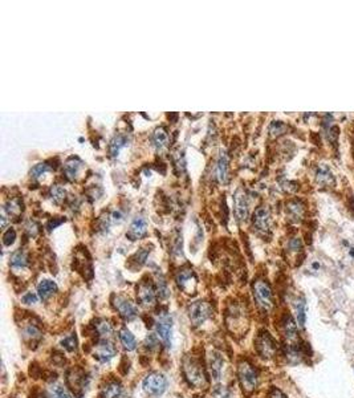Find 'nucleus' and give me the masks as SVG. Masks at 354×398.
Wrapping results in <instances>:
<instances>
[{
    "label": "nucleus",
    "instance_id": "1",
    "mask_svg": "<svg viewBox=\"0 0 354 398\" xmlns=\"http://www.w3.org/2000/svg\"><path fill=\"white\" fill-rule=\"evenodd\" d=\"M183 374L188 384L195 388H204L207 385V378L202 364L197 358L187 356L183 360Z\"/></svg>",
    "mask_w": 354,
    "mask_h": 398
},
{
    "label": "nucleus",
    "instance_id": "21",
    "mask_svg": "<svg viewBox=\"0 0 354 398\" xmlns=\"http://www.w3.org/2000/svg\"><path fill=\"white\" fill-rule=\"evenodd\" d=\"M120 339H121L122 345H124V348H125L126 350L131 352V350H134V349L137 348L135 337L133 336V333H131L129 329H126V328L121 329V332H120Z\"/></svg>",
    "mask_w": 354,
    "mask_h": 398
},
{
    "label": "nucleus",
    "instance_id": "35",
    "mask_svg": "<svg viewBox=\"0 0 354 398\" xmlns=\"http://www.w3.org/2000/svg\"><path fill=\"white\" fill-rule=\"evenodd\" d=\"M47 171H50V166L47 165V163H37V165L32 167L31 175L33 178H39L43 174H45Z\"/></svg>",
    "mask_w": 354,
    "mask_h": 398
},
{
    "label": "nucleus",
    "instance_id": "6",
    "mask_svg": "<svg viewBox=\"0 0 354 398\" xmlns=\"http://www.w3.org/2000/svg\"><path fill=\"white\" fill-rule=\"evenodd\" d=\"M255 345L257 353L260 354L263 358H265V360L274 358L276 352H278L276 343H275L272 336L269 335L268 332H261L260 335L257 336V339H256Z\"/></svg>",
    "mask_w": 354,
    "mask_h": 398
},
{
    "label": "nucleus",
    "instance_id": "30",
    "mask_svg": "<svg viewBox=\"0 0 354 398\" xmlns=\"http://www.w3.org/2000/svg\"><path fill=\"white\" fill-rule=\"evenodd\" d=\"M97 332L101 336V339H112L113 335V327L109 324L108 321H100V324L97 325Z\"/></svg>",
    "mask_w": 354,
    "mask_h": 398
},
{
    "label": "nucleus",
    "instance_id": "8",
    "mask_svg": "<svg viewBox=\"0 0 354 398\" xmlns=\"http://www.w3.org/2000/svg\"><path fill=\"white\" fill-rule=\"evenodd\" d=\"M114 308L117 312L120 313V316L125 320H133L138 313V309L135 307L134 303H131L130 300L125 297V296H117L114 299Z\"/></svg>",
    "mask_w": 354,
    "mask_h": 398
},
{
    "label": "nucleus",
    "instance_id": "3",
    "mask_svg": "<svg viewBox=\"0 0 354 398\" xmlns=\"http://www.w3.org/2000/svg\"><path fill=\"white\" fill-rule=\"evenodd\" d=\"M142 386H144V390L146 392V394L152 396V397H159L166 392L167 380L162 373L152 371L150 374L146 376Z\"/></svg>",
    "mask_w": 354,
    "mask_h": 398
},
{
    "label": "nucleus",
    "instance_id": "26",
    "mask_svg": "<svg viewBox=\"0 0 354 398\" xmlns=\"http://www.w3.org/2000/svg\"><path fill=\"white\" fill-rule=\"evenodd\" d=\"M28 264V258L27 254L24 251L19 250L15 252L12 258H11V265L14 268H25Z\"/></svg>",
    "mask_w": 354,
    "mask_h": 398
},
{
    "label": "nucleus",
    "instance_id": "7",
    "mask_svg": "<svg viewBox=\"0 0 354 398\" xmlns=\"http://www.w3.org/2000/svg\"><path fill=\"white\" fill-rule=\"evenodd\" d=\"M117 354V348L110 339H101L94 350V358H97L100 363H109Z\"/></svg>",
    "mask_w": 354,
    "mask_h": 398
},
{
    "label": "nucleus",
    "instance_id": "42",
    "mask_svg": "<svg viewBox=\"0 0 354 398\" xmlns=\"http://www.w3.org/2000/svg\"><path fill=\"white\" fill-rule=\"evenodd\" d=\"M64 222V219H52V220H50V222H48V224H47V228H48V230H52V228H54V227H57L58 224H61Z\"/></svg>",
    "mask_w": 354,
    "mask_h": 398
},
{
    "label": "nucleus",
    "instance_id": "12",
    "mask_svg": "<svg viewBox=\"0 0 354 398\" xmlns=\"http://www.w3.org/2000/svg\"><path fill=\"white\" fill-rule=\"evenodd\" d=\"M233 202H235V215H236L238 220L240 222L246 220L248 218V201H247V195L243 190L239 188L238 191L235 192Z\"/></svg>",
    "mask_w": 354,
    "mask_h": 398
},
{
    "label": "nucleus",
    "instance_id": "37",
    "mask_svg": "<svg viewBox=\"0 0 354 398\" xmlns=\"http://www.w3.org/2000/svg\"><path fill=\"white\" fill-rule=\"evenodd\" d=\"M15 239H16V231H15L12 227L8 228V230L3 234V244H4V246H11V244H14Z\"/></svg>",
    "mask_w": 354,
    "mask_h": 398
},
{
    "label": "nucleus",
    "instance_id": "14",
    "mask_svg": "<svg viewBox=\"0 0 354 398\" xmlns=\"http://www.w3.org/2000/svg\"><path fill=\"white\" fill-rule=\"evenodd\" d=\"M253 224L260 231H268L269 224H271V214L267 207L260 206L256 209L253 214Z\"/></svg>",
    "mask_w": 354,
    "mask_h": 398
},
{
    "label": "nucleus",
    "instance_id": "43",
    "mask_svg": "<svg viewBox=\"0 0 354 398\" xmlns=\"http://www.w3.org/2000/svg\"><path fill=\"white\" fill-rule=\"evenodd\" d=\"M112 218L114 222H122V220H124V214H122L120 210H116V211H113Z\"/></svg>",
    "mask_w": 354,
    "mask_h": 398
},
{
    "label": "nucleus",
    "instance_id": "15",
    "mask_svg": "<svg viewBox=\"0 0 354 398\" xmlns=\"http://www.w3.org/2000/svg\"><path fill=\"white\" fill-rule=\"evenodd\" d=\"M215 177L220 184H226L228 179V156L226 152H220L219 158L216 161Z\"/></svg>",
    "mask_w": 354,
    "mask_h": 398
},
{
    "label": "nucleus",
    "instance_id": "31",
    "mask_svg": "<svg viewBox=\"0 0 354 398\" xmlns=\"http://www.w3.org/2000/svg\"><path fill=\"white\" fill-rule=\"evenodd\" d=\"M212 396L214 398H233L231 390L224 385H216L212 390Z\"/></svg>",
    "mask_w": 354,
    "mask_h": 398
},
{
    "label": "nucleus",
    "instance_id": "28",
    "mask_svg": "<svg viewBox=\"0 0 354 398\" xmlns=\"http://www.w3.org/2000/svg\"><path fill=\"white\" fill-rule=\"evenodd\" d=\"M4 210L8 212L9 215H18L22 212V201L19 198H14V199H9L8 203L4 206Z\"/></svg>",
    "mask_w": 354,
    "mask_h": 398
},
{
    "label": "nucleus",
    "instance_id": "9",
    "mask_svg": "<svg viewBox=\"0 0 354 398\" xmlns=\"http://www.w3.org/2000/svg\"><path fill=\"white\" fill-rule=\"evenodd\" d=\"M155 332H157L158 337L161 339L162 343L165 344L166 348L171 346V337H173V324H171V318L166 315L161 316L155 324Z\"/></svg>",
    "mask_w": 354,
    "mask_h": 398
},
{
    "label": "nucleus",
    "instance_id": "34",
    "mask_svg": "<svg viewBox=\"0 0 354 398\" xmlns=\"http://www.w3.org/2000/svg\"><path fill=\"white\" fill-rule=\"evenodd\" d=\"M51 195L53 198V201L58 203V202H61L65 199L67 191H65L61 186H53V187L51 188Z\"/></svg>",
    "mask_w": 354,
    "mask_h": 398
},
{
    "label": "nucleus",
    "instance_id": "44",
    "mask_svg": "<svg viewBox=\"0 0 354 398\" xmlns=\"http://www.w3.org/2000/svg\"><path fill=\"white\" fill-rule=\"evenodd\" d=\"M27 228H28V231L31 233V235H33V237H35V235L37 234V224L35 223V222L29 220V223H28Z\"/></svg>",
    "mask_w": 354,
    "mask_h": 398
},
{
    "label": "nucleus",
    "instance_id": "32",
    "mask_svg": "<svg viewBox=\"0 0 354 398\" xmlns=\"http://www.w3.org/2000/svg\"><path fill=\"white\" fill-rule=\"evenodd\" d=\"M61 346L68 352H73L77 349V337L76 335L67 336L65 339L61 340Z\"/></svg>",
    "mask_w": 354,
    "mask_h": 398
},
{
    "label": "nucleus",
    "instance_id": "36",
    "mask_svg": "<svg viewBox=\"0 0 354 398\" xmlns=\"http://www.w3.org/2000/svg\"><path fill=\"white\" fill-rule=\"evenodd\" d=\"M288 211L291 212V215L295 219H299L301 215H303V206H301L299 202H292L288 205Z\"/></svg>",
    "mask_w": 354,
    "mask_h": 398
},
{
    "label": "nucleus",
    "instance_id": "45",
    "mask_svg": "<svg viewBox=\"0 0 354 398\" xmlns=\"http://www.w3.org/2000/svg\"><path fill=\"white\" fill-rule=\"evenodd\" d=\"M289 247H291L293 251H299L301 248V242L299 239H293L291 242V244H289Z\"/></svg>",
    "mask_w": 354,
    "mask_h": 398
},
{
    "label": "nucleus",
    "instance_id": "25",
    "mask_svg": "<svg viewBox=\"0 0 354 398\" xmlns=\"http://www.w3.org/2000/svg\"><path fill=\"white\" fill-rule=\"evenodd\" d=\"M23 336H24L25 340L29 341H39L41 337H43L40 329H39L36 325H33V324H28V325L24 327V329H23Z\"/></svg>",
    "mask_w": 354,
    "mask_h": 398
},
{
    "label": "nucleus",
    "instance_id": "13",
    "mask_svg": "<svg viewBox=\"0 0 354 398\" xmlns=\"http://www.w3.org/2000/svg\"><path fill=\"white\" fill-rule=\"evenodd\" d=\"M146 228H148L146 219H145L144 216H137L131 222L130 228L126 233V237L129 238L130 240H137V239L142 238L146 234Z\"/></svg>",
    "mask_w": 354,
    "mask_h": 398
},
{
    "label": "nucleus",
    "instance_id": "11",
    "mask_svg": "<svg viewBox=\"0 0 354 398\" xmlns=\"http://www.w3.org/2000/svg\"><path fill=\"white\" fill-rule=\"evenodd\" d=\"M177 283L180 290H183L187 293H193L191 291L195 290V284H197V277L193 269H182L177 276Z\"/></svg>",
    "mask_w": 354,
    "mask_h": 398
},
{
    "label": "nucleus",
    "instance_id": "20",
    "mask_svg": "<svg viewBox=\"0 0 354 398\" xmlns=\"http://www.w3.org/2000/svg\"><path fill=\"white\" fill-rule=\"evenodd\" d=\"M56 291H57V286H56V283L52 282V280H48V279L41 280V282L39 283V286H37V292H39V296H40L43 300L48 299V297H50L51 295H53Z\"/></svg>",
    "mask_w": 354,
    "mask_h": 398
},
{
    "label": "nucleus",
    "instance_id": "22",
    "mask_svg": "<svg viewBox=\"0 0 354 398\" xmlns=\"http://www.w3.org/2000/svg\"><path fill=\"white\" fill-rule=\"evenodd\" d=\"M81 166H82V162H81L78 158H75V157L69 158L67 161V163H65V174H67L68 178L69 179L76 178L77 174H78V170L81 169Z\"/></svg>",
    "mask_w": 354,
    "mask_h": 398
},
{
    "label": "nucleus",
    "instance_id": "19",
    "mask_svg": "<svg viewBox=\"0 0 354 398\" xmlns=\"http://www.w3.org/2000/svg\"><path fill=\"white\" fill-rule=\"evenodd\" d=\"M127 145V137L122 133H118L113 137V139L110 141V145H109V153L112 157H117L118 153L121 152L122 148H125Z\"/></svg>",
    "mask_w": 354,
    "mask_h": 398
},
{
    "label": "nucleus",
    "instance_id": "23",
    "mask_svg": "<svg viewBox=\"0 0 354 398\" xmlns=\"http://www.w3.org/2000/svg\"><path fill=\"white\" fill-rule=\"evenodd\" d=\"M316 177H317L318 184L321 185H332L333 184V174L330 169L328 167L327 165H321L317 169V173H316Z\"/></svg>",
    "mask_w": 354,
    "mask_h": 398
},
{
    "label": "nucleus",
    "instance_id": "4",
    "mask_svg": "<svg viewBox=\"0 0 354 398\" xmlns=\"http://www.w3.org/2000/svg\"><path fill=\"white\" fill-rule=\"evenodd\" d=\"M253 296L257 305L264 311H269L274 307V296L271 287L265 280H256L253 283Z\"/></svg>",
    "mask_w": 354,
    "mask_h": 398
},
{
    "label": "nucleus",
    "instance_id": "29",
    "mask_svg": "<svg viewBox=\"0 0 354 398\" xmlns=\"http://www.w3.org/2000/svg\"><path fill=\"white\" fill-rule=\"evenodd\" d=\"M50 398H72V396L61 385H52L50 388Z\"/></svg>",
    "mask_w": 354,
    "mask_h": 398
},
{
    "label": "nucleus",
    "instance_id": "2",
    "mask_svg": "<svg viewBox=\"0 0 354 398\" xmlns=\"http://www.w3.org/2000/svg\"><path fill=\"white\" fill-rule=\"evenodd\" d=\"M238 376L244 392L251 393L256 389L257 382H259V377H257V371L251 364L247 363V361H243V363L239 364Z\"/></svg>",
    "mask_w": 354,
    "mask_h": 398
},
{
    "label": "nucleus",
    "instance_id": "5",
    "mask_svg": "<svg viewBox=\"0 0 354 398\" xmlns=\"http://www.w3.org/2000/svg\"><path fill=\"white\" fill-rule=\"evenodd\" d=\"M212 316V308L206 301H195L188 307V318L193 325L199 327Z\"/></svg>",
    "mask_w": 354,
    "mask_h": 398
},
{
    "label": "nucleus",
    "instance_id": "40",
    "mask_svg": "<svg viewBox=\"0 0 354 398\" xmlns=\"http://www.w3.org/2000/svg\"><path fill=\"white\" fill-rule=\"evenodd\" d=\"M22 300L24 304L31 305V304H36L39 297H37L36 293H33V292H28V293H25V295L23 296Z\"/></svg>",
    "mask_w": 354,
    "mask_h": 398
},
{
    "label": "nucleus",
    "instance_id": "46",
    "mask_svg": "<svg viewBox=\"0 0 354 398\" xmlns=\"http://www.w3.org/2000/svg\"><path fill=\"white\" fill-rule=\"evenodd\" d=\"M350 255L354 256V248H352V250H350Z\"/></svg>",
    "mask_w": 354,
    "mask_h": 398
},
{
    "label": "nucleus",
    "instance_id": "24",
    "mask_svg": "<svg viewBox=\"0 0 354 398\" xmlns=\"http://www.w3.org/2000/svg\"><path fill=\"white\" fill-rule=\"evenodd\" d=\"M167 139H169V134H167V132L165 128H158V129H155V132L152 133V141L155 148L162 149L163 146H166Z\"/></svg>",
    "mask_w": 354,
    "mask_h": 398
},
{
    "label": "nucleus",
    "instance_id": "10",
    "mask_svg": "<svg viewBox=\"0 0 354 398\" xmlns=\"http://www.w3.org/2000/svg\"><path fill=\"white\" fill-rule=\"evenodd\" d=\"M137 296H138L139 303L145 307H152L155 304V288L152 284L148 282H141L139 283L138 288H137Z\"/></svg>",
    "mask_w": 354,
    "mask_h": 398
},
{
    "label": "nucleus",
    "instance_id": "39",
    "mask_svg": "<svg viewBox=\"0 0 354 398\" xmlns=\"http://www.w3.org/2000/svg\"><path fill=\"white\" fill-rule=\"evenodd\" d=\"M149 256V250H146V248H141V250L135 254L133 258H131V260H135L137 263H138V265H142V264L145 263V260L148 259Z\"/></svg>",
    "mask_w": 354,
    "mask_h": 398
},
{
    "label": "nucleus",
    "instance_id": "27",
    "mask_svg": "<svg viewBox=\"0 0 354 398\" xmlns=\"http://www.w3.org/2000/svg\"><path fill=\"white\" fill-rule=\"evenodd\" d=\"M306 305H305V300L300 299L296 301V315L297 322L301 328H305V321H306Z\"/></svg>",
    "mask_w": 354,
    "mask_h": 398
},
{
    "label": "nucleus",
    "instance_id": "41",
    "mask_svg": "<svg viewBox=\"0 0 354 398\" xmlns=\"http://www.w3.org/2000/svg\"><path fill=\"white\" fill-rule=\"evenodd\" d=\"M269 398H287V396L282 393L281 390L274 388V389L271 390V393H269Z\"/></svg>",
    "mask_w": 354,
    "mask_h": 398
},
{
    "label": "nucleus",
    "instance_id": "18",
    "mask_svg": "<svg viewBox=\"0 0 354 398\" xmlns=\"http://www.w3.org/2000/svg\"><path fill=\"white\" fill-rule=\"evenodd\" d=\"M282 331H284V336L287 340H297V324L291 316H285L282 320Z\"/></svg>",
    "mask_w": 354,
    "mask_h": 398
},
{
    "label": "nucleus",
    "instance_id": "17",
    "mask_svg": "<svg viewBox=\"0 0 354 398\" xmlns=\"http://www.w3.org/2000/svg\"><path fill=\"white\" fill-rule=\"evenodd\" d=\"M101 397L102 398H126L125 389L122 388L120 382H109L101 390Z\"/></svg>",
    "mask_w": 354,
    "mask_h": 398
},
{
    "label": "nucleus",
    "instance_id": "16",
    "mask_svg": "<svg viewBox=\"0 0 354 398\" xmlns=\"http://www.w3.org/2000/svg\"><path fill=\"white\" fill-rule=\"evenodd\" d=\"M223 365L224 361L220 353L218 352H211L208 356V367H210L211 376L214 377V380L218 381L222 377V371H223Z\"/></svg>",
    "mask_w": 354,
    "mask_h": 398
},
{
    "label": "nucleus",
    "instance_id": "38",
    "mask_svg": "<svg viewBox=\"0 0 354 398\" xmlns=\"http://www.w3.org/2000/svg\"><path fill=\"white\" fill-rule=\"evenodd\" d=\"M284 130H285V125H284L282 121H274L269 126V132H271V134L274 135L281 134Z\"/></svg>",
    "mask_w": 354,
    "mask_h": 398
},
{
    "label": "nucleus",
    "instance_id": "33",
    "mask_svg": "<svg viewBox=\"0 0 354 398\" xmlns=\"http://www.w3.org/2000/svg\"><path fill=\"white\" fill-rule=\"evenodd\" d=\"M157 287H158V295L162 299H166L167 296L170 295L169 292V287H167V282L165 280V277L159 276L157 279Z\"/></svg>",
    "mask_w": 354,
    "mask_h": 398
}]
</instances>
